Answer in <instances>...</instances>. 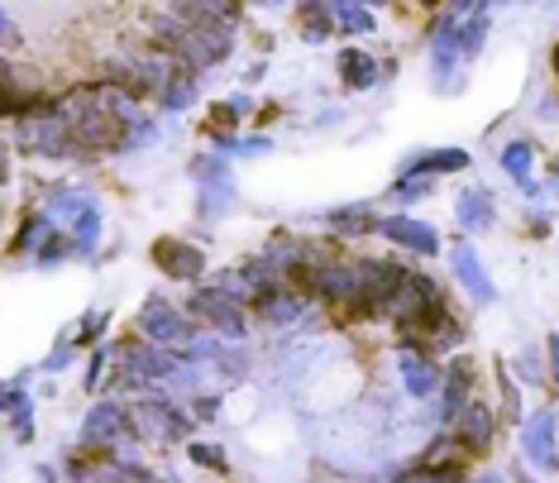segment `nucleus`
Returning <instances> with one entry per match:
<instances>
[{"label":"nucleus","instance_id":"f257e3e1","mask_svg":"<svg viewBox=\"0 0 559 483\" xmlns=\"http://www.w3.org/2000/svg\"><path fill=\"white\" fill-rule=\"evenodd\" d=\"M58 116L68 120L72 139H78V149H86V154H106V149L124 144V125L106 110L100 86H72L68 96H58Z\"/></svg>","mask_w":559,"mask_h":483},{"label":"nucleus","instance_id":"f03ea898","mask_svg":"<svg viewBox=\"0 0 559 483\" xmlns=\"http://www.w3.org/2000/svg\"><path fill=\"white\" fill-rule=\"evenodd\" d=\"M130 416H134V436L148 445H182L192 440V426H197V416L187 407L168 402L163 392H144Z\"/></svg>","mask_w":559,"mask_h":483},{"label":"nucleus","instance_id":"7ed1b4c3","mask_svg":"<svg viewBox=\"0 0 559 483\" xmlns=\"http://www.w3.org/2000/svg\"><path fill=\"white\" fill-rule=\"evenodd\" d=\"M116 374H120L124 388L154 392V384L182 374V354H177V350H163V345H148V340H130V345L116 350Z\"/></svg>","mask_w":559,"mask_h":483},{"label":"nucleus","instance_id":"20e7f679","mask_svg":"<svg viewBox=\"0 0 559 483\" xmlns=\"http://www.w3.org/2000/svg\"><path fill=\"white\" fill-rule=\"evenodd\" d=\"M130 436H134L130 407H120L116 398H110V402H96L92 412H86L78 445H82V450H92V455H100V460H110L116 450H124V445H130Z\"/></svg>","mask_w":559,"mask_h":483},{"label":"nucleus","instance_id":"39448f33","mask_svg":"<svg viewBox=\"0 0 559 483\" xmlns=\"http://www.w3.org/2000/svg\"><path fill=\"white\" fill-rule=\"evenodd\" d=\"M139 335H148V345L182 354L197 340V330H192V321H187V311H177L163 292H148L144 307H139Z\"/></svg>","mask_w":559,"mask_h":483},{"label":"nucleus","instance_id":"423d86ee","mask_svg":"<svg viewBox=\"0 0 559 483\" xmlns=\"http://www.w3.org/2000/svg\"><path fill=\"white\" fill-rule=\"evenodd\" d=\"M187 311L197 316V321H206L215 335H225V340H245L249 335V321H245V307L239 302H230L221 287H197L192 292V302H187Z\"/></svg>","mask_w":559,"mask_h":483},{"label":"nucleus","instance_id":"0eeeda50","mask_svg":"<svg viewBox=\"0 0 559 483\" xmlns=\"http://www.w3.org/2000/svg\"><path fill=\"white\" fill-rule=\"evenodd\" d=\"M20 144H24V154H39V158H68V154H78V139H72L68 120H62L58 110H48V116H34V120H20Z\"/></svg>","mask_w":559,"mask_h":483},{"label":"nucleus","instance_id":"6e6552de","mask_svg":"<svg viewBox=\"0 0 559 483\" xmlns=\"http://www.w3.org/2000/svg\"><path fill=\"white\" fill-rule=\"evenodd\" d=\"M148 259H154L158 273L173 278V283H201V273H206V254L197 245H187L182 235H158L154 245H148Z\"/></svg>","mask_w":559,"mask_h":483},{"label":"nucleus","instance_id":"1a4fd4ad","mask_svg":"<svg viewBox=\"0 0 559 483\" xmlns=\"http://www.w3.org/2000/svg\"><path fill=\"white\" fill-rule=\"evenodd\" d=\"M359 263V311L378 316L383 302L406 283V269L397 259H354Z\"/></svg>","mask_w":559,"mask_h":483},{"label":"nucleus","instance_id":"9d476101","mask_svg":"<svg viewBox=\"0 0 559 483\" xmlns=\"http://www.w3.org/2000/svg\"><path fill=\"white\" fill-rule=\"evenodd\" d=\"M521 455L540 474H559V422L555 412H536L531 422H521Z\"/></svg>","mask_w":559,"mask_h":483},{"label":"nucleus","instance_id":"9b49d317","mask_svg":"<svg viewBox=\"0 0 559 483\" xmlns=\"http://www.w3.org/2000/svg\"><path fill=\"white\" fill-rule=\"evenodd\" d=\"M464 48H460V15H454V5L440 10V20L430 24V68H436V86L440 92H450V78L454 68H460Z\"/></svg>","mask_w":559,"mask_h":483},{"label":"nucleus","instance_id":"f8f14e48","mask_svg":"<svg viewBox=\"0 0 559 483\" xmlns=\"http://www.w3.org/2000/svg\"><path fill=\"white\" fill-rule=\"evenodd\" d=\"M215 287H221L230 302H239V307H253V311H259L273 292H283V287H277V278H269L259 263H239V269L221 273V278H215Z\"/></svg>","mask_w":559,"mask_h":483},{"label":"nucleus","instance_id":"ddd939ff","mask_svg":"<svg viewBox=\"0 0 559 483\" xmlns=\"http://www.w3.org/2000/svg\"><path fill=\"white\" fill-rule=\"evenodd\" d=\"M450 269H454V283H460L474 302H498V287H492V278L483 273V259H478V249H474V239H454L450 245Z\"/></svg>","mask_w":559,"mask_h":483},{"label":"nucleus","instance_id":"4468645a","mask_svg":"<svg viewBox=\"0 0 559 483\" xmlns=\"http://www.w3.org/2000/svg\"><path fill=\"white\" fill-rule=\"evenodd\" d=\"M397 374H402V388H406V398H436L440 384H444V368L436 364V354L430 350H406L397 354Z\"/></svg>","mask_w":559,"mask_h":483},{"label":"nucleus","instance_id":"2eb2a0df","mask_svg":"<svg viewBox=\"0 0 559 483\" xmlns=\"http://www.w3.org/2000/svg\"><path fill=\"white\" fill-rule=\"evenodd\" d=\"M378 235L392 239L397 249L421 254V259H436V254H440L436 225H430V221H416V215H383V221H378Z\"/></svg>","mask_w":559,"mask_h":483},{"label":"nucleus","instance_id":"dca6fc26","mask_svg":"<svg viewBox=\"0 0 559 483\" xmlns=\"http://www.w3.org/2000/svg\"><path fill=\"white\" fill-rule=\"evenodd\" d=\"M492 431H498V412L488 402H468L464 416L454 422V440H460V450L483 455L492 445Z\"/></svg>","mask_w":559,"mask_h":483},{"label":"nucleus","instance_id":"f3484780","mask_svg":"<svg viewBox=\"0 0 559 483\" xmlns=\"http://www.w3.org/2000/svg\"><path fill=\"white\" fill-rule=\"evenodd\" d=\"M454 215H460V225L468 235H483L498 221V201H492L488 187H464V192L454 197Z\"/></svg>","mask_w":559,"mask_h":483},{"label":"nucleus","instance_id":"a211bd4d","mask_svg":"<svg viewBox=\"0 0 559 483\" xmlns=\"http://www.w3.org/2000/svg\"><path fill=\"white\" fill-rule=\"evenodd\" d=\"M378 215L368 201H359V207H335V211H321V225L330 235H340V239H349V235H378Z\"/></svg>","mask_w":559,"mask_h":483},{"label":"nucleus","instance_id":"6ab92c4d","mask_svg":"<svg viewBox=\"0 0 559 483\" xmlns=\"http://www.w3.org/2000/svg\"><path fill=\"white\" fill-rule=\"evenodd\" d=\"M444 422H460L464 407H468V388H474V364L468 360H454L450 368H444Z\"/></svg>","mask_w":559,"mask_h":483},{"label":"nucleus","instance_id":"aec40b11","mask_svg":"<svg viewBox=\"0 0 559 483\" xmlns=\"http://www.w3.org/2000/svg\"><path fill=\"white\" fill-rule=\"evenodd\" d=\"M58 231H62V225L48 211H29V215H24V225H20V235L10 239V254H15V259H20V254H39Z\"/></svg>","mask_w":559,"mask_h":483},{"label":"nucleus","instance_id":"412c9836","mask_svg":"<svg viewBox=\"0 0 559 483\" xmlns=\"http://www.w3.org/2000/svg\"><path fill=\"white\" fill-rule=\"evenodd\" d=\"M454 15H460V48H464V58H478L483 44H488L492 10L488 5H454Z\"/></svg>","mask_w":559,"mask_h":483},{"label":"nucleus","instance_id":"4be33fe9","mask_svg":"<svg viewBox=\"0 0 559 483\" xmlns=\"http://www.w3.org/2000/svg\"><path fill=\"white\" fill-rule=\"evenodd\" d=\"M0 407H5V416H10V436L20 445H34V398L24 392V384H10Z\"/></svg>","mask_w":559,"mask_h":483},{"label":"nucleus","instance_id":"5701e85b","mask_svg":"<svg viewBox=\"0 0 559 483\" xmlns=\"http://www.w3.org/2000/svg\"><path fill=\"white\" fill-rule=\"evenodd\" d=\"M335 72H340V82H345L349 92H368V86H378V78H383V72H378V58L364 54V48H345Z\"/></svg>","mask_w":559,"mask_h":483},{"label":"nucleus","instance_id":"b1692460","mask_svg":"<svg viewBox=\"0 0 559 483\" xmlns=\"http://www.w3.org/2000/svg\"><path fill=\"white\" fill-rule=\"evenodd\" d=\"M531 168H536V144H526V139H512V144L502 149V173L516 177V187H521L526 197H536L540 187L531 182Z\"/></svg>","mask_w":559,"mask_h":483},{"label":"nucleus","instance_id":"393cba45","mask_svg":"<svg viewBox=\"0 0 559 483\" xmlns=\"http://www.w3.org/2000/svg\"><path fill=\"white\" fill-rule=\"evenodd\" d=\"M307 307H311L307 292H273V297L259 307V321L263 326H292L307 316Z\"/></svg>","mask_w":559,"mask_h":483},{"label":"nucleus","instance_id":"a878e982","mask_svg":"<svg viewBox=\"0 0 559 483\" xmlns=\"http://www.w3.org/2000/svg\"><path fill=\"white\" fill-rule=\"evenodd\" d=\"M468 154L464 149H430V154L406 158V173H421V177H440V173H464Z\"/></svg>","mask_w":559,"mask_h":483},{"label":"nucleus","instance_id":"bb28decb","mask_svg":"<svg viewBox=\"0 0 559 483\" xmlns=\"http://www.w3.org/2000/svg\"><path fill=\"white\" fill-rule=\"evenodd\" d=\"M330 20H335V34H349V39H359V34H373V10L368 5H354V0H335L330 5Z\"/></svg>","mask_w":559,"mask_h":483},{"label":"nucleus","instance_id":"cd10ccee","mask_svg":"<svg viewBox=\"0 0 559 483\" xmlns=\"http://www.w3.org/2000/svg\"><path fill=\"white\" fill-rule=\"evenodd\" d=\"M297 24H301V39H307V44H325L330 34H335L330 5H321V0H307V5L297 10Z\"/></svg>","mask_w":559,"mask_h":483},{"label":"nucleus","instance_id":"c85d7f7f","mask_svg":"<svg viewBox=\"0 0 559 483\" xmlns=\"http://www.w3.org/2000/svg\"><path fill=\"white\" fill-rule=\"evenodd\" d=\"M92 207H96V201L86 197V192H78V187H58L53 201H48V215H53V221H68V231H72V221L86 215Z\"/></svg>","mask_w":559,"mask_h":483},{"label":"nucleus","instance_id":"c756f323","mask_svg":"<svg viewBox=\"0 0 559 483\" xmlns=\"http://www.w3.org/2000/svg\"><path fill=\"white\" fill-rule=\"evenodd\" d=\"M68 239H72V254H78V259L96 254V245H100V207L78 215V221H72V231H68Z\"/></svg>","mask_w":559,"mask_h":483},{"label":"nucleus","instance_id":"7c9ffc66","mask_svg":"<svg viewBox=\"0 0 559 483\" xmlns=\"http://www.w3.org/2000/svg\"><path fill=\"white\" fill-rule=\"evenodd\" d=\"M235 201H239V192H235V177H225V182H206L201 187V215H221V211H235Z\"/></svg>","mask_w":559,"mask_h":483},{"label":"nucleus","instance_id":"2f4dec72","mask_svg":"<svg viewBox=\"0 0 559 483\" xmlns=\"http://www.w3.org/2000/svg\"><path fill=\"white\" fill-rule=\"evenodd\" d=\"M158 101H163V110H168V116L187 110V106L197 101V78H192V72H177V78L168 82V92H163Z\"/></svg>","mask_w":559,"mask_h":483},{"label":"nucleus","instance_id":"473e14b6","mask_svg":"<svg viewBox=\"0 0 559 483\" xmlns=\"http://www.w3.org/2000/svg\"><path fill=\"white\" fill-rule=\"evenodd\" d=\"M239 116H249V96H230V101H215V110H211V134H235V125Z\"/></svg>","mask_w":559,"mask_h":483},{"label":"nucleus","instance_id":"72a5a7b5","mask_svg":"<svg viewBox=\"0 0 559 483\" xmlns=\"http://www.w3.org/2000/svg\"><path fill=\"white\" fill-rule=\"evenodd\" d=\"M397 483H464V469L460 464H416V469H406Z\"/></svg>","mask_w":559,"mask_h":483},{"label":"nucleus","instance_id":"f704fd0d","mask_svg":"<svg viewBox=\"0 0 559 483\" xmlns=\"http://www.w3.org/2000/svg\"><path fill=\"white\" fill-rule=\"evenodd\" d=\"M436 192V177H421V173H402L397 182H392V197L402 201V207H412V201H421Z\"/></svg>","mask_w":559,"mask_h":483},{"label":"nucleus","instance_id":"c9c22d12","mask_svg":"<svg viewBox=\"0 0 559 483\" xmlns=\"http://www.w3.org/2000/svg\"><path fill=\"white\" fill-rule=\"evenodd\" d=\"M106 330H110V307L86 311V316H82V326H78V345L100 350V335H106Z\"/></svg>","mask_w":559,"mask_h":483},{"label":"nucleus","instance_id":"e433bc0d","mask_svg":"<svg viewBox=\"0 0 559 483\" xmlns=\"http://www.w3.org/2000/svg\"><path fill=\"white\" fill-rule=\"evenodd\" d=\"M187 455L201 464V469H215V474H230V455L221 445H206V440H187Z\"/></svg>","mask_w":559,"mask_h":483},{"label":"nucleus","instance_id":"4c0bfd02","mask_svg":"<svg viewBox=\"0 0 559 483\" xmlns=\"http://www.w3.org/2000/svg\"><path fill=\"white\" fill-rule=\"evenodd\" d=\"M492 378H498V388H502V416L507 422H526V416H521V392L512 384V374H507L502 364H492Z\"/></svg>","mask_w":559,"mask_h":483},{"label":"nucleus","instance_id":"58836bf2","mask_svg":"<svg viewBox=\"0 0 559 483\" xmlns=\"http://www.w3.org/2000/svg\"><path fill=\"white\" fill-rule=\"evenodd\" d=\"M62 259H72V239H68V231H58L39 254H34V263H39V269H58Z\"/></svg>","mask_w":559,"mask_h":483},{"label":"nucleus","instance_id":"ea45409f","mask_svg":"<svg viewBox=\"0 0 559 483\" xmlns=\"http://www.w3.org/2000/svg\"><path fill=\"white\" fill-rule=\"evenodd\" d=\"M454 450H460V440H454V431H444V436H436L426 445L421 464H460V460H454Z\"/></svg>","mask_w":559,"mask_h":483},{"label":"nucleus","instance_id":"a19ab883","mask_svg":"<svg viewBox=\"0 0 559 483\" xmlns=\"http://www.w3.org/2000/svg\"><path fill=\"white\" fill-rule=\"evenodd\" d=\"M516 378H521V384L536 388V384H545V378H550V368L540 364V354H536V350H521V354H516Z\"/></svg>","mask_w":559,"mask_h":483},{"label":"nucleus","instance_id":"79ce46f5","mask_svg":"<svg viewBox=\"0 0 559 483\" xmlns=\"http://www.w3.org/2000/svg\"><path fill=\"white\" fill-rule=\"evenodd\" d=\"M106 364H110V350L106 345L92 350V360H86V378H82L86 392H100V384H106Z\"/></svg>","mask_w":559,"mask_h":483},{"label":"nucleus","instance_id":"37998d69","mask_svg":"<svg viewBox=\"0 0 559 483\" xmlns=\"http://www.w3.org/2000/svg\"><path fill=\"white\" fill-rule=\"evenodd\" d=\"M72 350H78V330H62V340L53 345V354H48V374H58V368H68V360H72Z\"/></svg>","mask_w":559,"mask_h":483},{"label":"nucleus","instance_id":"c03bdc74","mask_svg":"<svg viewBox=\"0 0 559 483\" xmlns=\"http://www.w3.org/2000/svg\"><path fill=\"white\" fill-rule=\"evenodd\" d=\"M215 364H221V374H230V378H245V368H249V354H239V350H225V354H221V360H215Z\"/></svg>","mask_w":559,"mask_h":483},{"label":"nucleus","instance_id":"a18cd8bd","mask_svg":"<svg viewBox=\"0 0 559 483\" xmlns=\"http://www.w3.org/2000/svg\"><path fill=\"white\" fill-rule=\"evenodd\" d=\"M545 368H550V388L559 392V335L545 340Z\"/></svg>","mask_w":559,"mask_h":483},{"label":"nucleus","instance_id":"49530a36","mask_svg":"<svg viewBox=\"0 0 559 483\" xmlns=\"http://www.w3.org/2000/svg\"><path fill=\"white\" fill-rule=\"evenodd\" d=\"M192 412H197V422H215V412H221V398H197Z\"/></svg>","mask_w":559,"mask_h":483},{"label":"nucleus","instance_id":"de8ad7c7","mask_svg":"<svg viewBox=\"0 0 559 483\" xmlns=\"http://www.w3.org/2000/svg\"><path fill=\"white\" fill-rule=\"evenodd\" d=\"M478 483H507V479L498 474V469H492V474H478Z\"/></svg>","mask_w":559,"mask_h":483},{"label":"nucleus","instance_id":"09e8293b","mask_svg":"<svg viewBox=\"0 0 559 483\" xmlns=\"http://www.w3.org/2000/svg\"><path fill=\"white\" fill-rule=\"evenodd\" d=\"M516 483H536V479H531V474H521V479H516Z\"/></svg>","mask_w":559,"mask_h":483},{"label":"nucleus","instance_id":"8fccbe9b","mask_svg":"<svg viewBox=\"0 0 559 483\" xmlns=\"http://www.w3.org/2000/svg\"><path fill=\"white\" fill-rule=\"evenodd\" d=\"M555 72H559V48H555Z\"/></svg>","mask_w":559,"mask_h":483}]
</instances>
